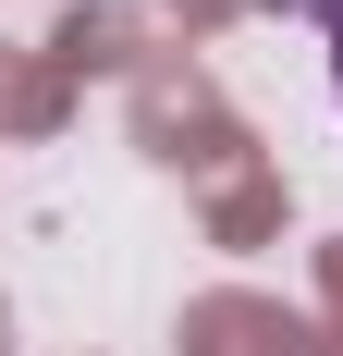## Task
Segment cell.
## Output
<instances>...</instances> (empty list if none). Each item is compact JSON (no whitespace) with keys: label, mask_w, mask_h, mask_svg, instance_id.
Segmentation results:
<instances>
[{"label":"cell","mask_w":343,"mask_h":356,"mask_svg":"<svg viewBox=\"0 0 343 356\" xmlns=\"http://www.w3.org/2000/svg\"><path fill=\"white\" fill-rule=\"evenodd\" d=\"M319 13V37H331V99H343V0H307Z\"/></svg>","instance_id":"obj_1"}]
</instances>
